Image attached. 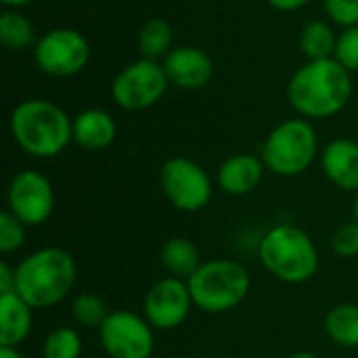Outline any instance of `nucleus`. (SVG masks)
<instances>
[{
	"instance_id": "nucleus-1",
	"label": "nucleus",
	"mask_w": 358,
	"mask_h": 358,
	"mask_svg": "<svg viewBox=\"0 0 358 358\" xmlns=\"http://www.w3.org/2000/svg\"><path fill=\"white\" fill-rule=\"evenodd\" d=\"M352 96L350 71L334 57L308 61L287 84L292 107L308 120H325L340 113Z\"/></svg>"
},
{
	"instance_id": "nucleus-2",
	"label": "nucleus",
	"mask_w": 358,
	"mask_h": 358,
	"mask_svg": "<svg viewBox=\"0 0 358 358\" xmlns=\"http://www.w3.org/2000/svg\"><path fill=\"white\" fill-rule=\"evenodd\" d=\"M78 266L63 248H42L27 254L15 266V292L34 308H50L63 302L76 285Z\"/></svg>"
},
{
	"instance_id": "nucleus-3",
	"label": "nucleus",
	"mask_w": 358,
	"mask_h": 358,
	"mask_svg": "<svg viewBox=\"0 0 358 358\" xmlns=\"http://www.w3.org/2000/svg\"><path fill=\"white\" fill-rule=\"evenodd\" d=\"M10 134L15 143L34 157H55L73 141V120L55 103L27 99L10 113Z\"/></svg>"
},
{
	"instance_id": "nucleus-4",
	"label": "nucleus",
	"mask_w": 358,
	"mask_h": 358,
	"mask_svg": "<svg viewBox=\"0 0 358 358\" xmlns=\"http://www.w3.org/2000/svg\"><path fill=\"white\" fill-rule=\"evenodd\" d=\"M262 266L279 281L300 285L319 271V250L308 233L294 224H277L264 233L258 245Z\"/></svg>"
},
{
	"instance_id": "nucleus-5",
	"label": "nucleus",
	"mask_w": 358,
	"mask_h": 358,
	"mask_svg": "<svg viewBox=\"0 0 358 358\" xmlns=\"http://www.w3.org/2000/svg\"><path fill=\"white\" fill-rule=\"evenodd\" d=\"M187 283L199 310L224 315L243 304L252 289V275L237 260L216 258L203 262Z\"/></svg>"
},
{
	"instance_id": "nucleus-6",
	"label": "nucleus",
	"mask_w": 358,
	"mask_h": 358,
	"mask_svg": "<svg viewBox=\"0 0 358 358\" xmlns=\"http://www.w3.org/2000/svg\"><path fill=\"white\" fill-rule=\"evenodd\" d=\"M319 151V138L310 122L294 117L281 122L262 145V162L277 176H298L310 168Z\"/></svg>"
},
{
	"instance_id": "nucleus-7",
	"label": "nucleus",
	"mask_w": 358,
	"mask_h": 358,
	"mask_svg": "<svg viewBox=\"0 0 358 358\" xmlns=\"http://www.w3.org/2000/svg\"><path fill=\"white\" fill-rule=\"evenodd\" d=\"M164 197L180 212L193 214L212 201V180L208 172L189 157H170L159 170Z\"/></svg>"
},
{
	"instance_id": "nucleus-8",
	"label": "nucleus",
	"mask_w": 358,
	"mask_h": 358,
	"mask_svg": "<svg viewBox=\"0 0 358 358\" xmlns=\"http://www.w3.org/2000/svg\"><path fill=\"white\" fill-rule=\"evenodd\" d=\"M168 84L170 80L164 71V65L153 59H141L115 76L111 84V96L122 109L141 111L155 105L166 94Z\"/></svg>"
},
{
	"instance_id": "nucleus-9",
	"label": "nucleus",
	"mask_w": 358,
	"mask_h": 358,
	"mask_svg": "<svg viewBox=\"0 0 358 358\" xmlns=\"http://www.w3.org/2000/svg\"><path fill=\"white\" fill-rule=\"evenodd\" d=\"M153 331L145 317L130 310H115L99 327V340L109 358H151L155 350Z\"/></svg>"
},
{
	"instance_id": "nucleus-10",
	"label": "nucleus",
	"mask_w": 358,
	"mask_h": 358,
	"mask_svg": "<svg viewBox=\"0 0 358 358\" xmlns=\"http://www.w3.org/2000/svg\"><path fill=\"white\" fill-rule=\"evenodd\" d=\"M34 59L44 73L69 78L86 67L90 59V44L76 29H50L34 44Z\"/></svg>"
},
{
	"instance_id": "nucleus-11",
	"label": "nucleus",
	"mask_w": 358,
	"mask_h": 358,
	"mask_svg": "<svg viewBox=\"0 0 358 358\" xmlns=\"http://www.w3.org/2000/svg\"><path fill=\"white\" fill-rule=\"evenodd\" d=\"M6 206L25 227H40L55 210L52 182L38 170H21L8 185Z\"/></svg>"
},
{
	"instance_id": "nucleus-12",
	"label": "nucleus",
	"mask_w": 358,
	"mask_h": 358,
	"mask_svg": "<svg viewBox=\"0 0 358 358\" xmlns=\"http://www.w3.org/2000/svg\"><path fill=\"white\" fill-rule=\"evenodd\" d=\"M193 306L195 304L189 283L185 279H176L168 275L157 283H153L145 294L143 317L149 321L153 329L170 331L185 325Z\"/></svg>"
},
{
	"instance_id": "nucleus-13",
	"label": "nucleus",
	"mask_w": 358,
	"mask_h": 358,
	"mask_svg": "<svg viewBox=\"0 0 358 358\" xmlns=\"http://www.w3.org/2000/svg\"><path fill=\"white\" fill-rule=\"evenodd\" d=\"M162 65H164V71H166L170 84L185 88V90L203 88L214 76L212 59L201 48H195V46L172 48L166 55Z\"/></svg>"
},
{
	"instance_id": "nucleus-14",
	"label": "nucleus",
	"mask_w": 358,
	"mask_h": 358,
	"mask_svg": "<svg viewBox=\"0 0 358 358\" xmlns=\"http://www.w3.org/2000/svg\"><path fill=\"white\" fill-rule=\"evenodd\" d=\"M264 162L262 157L250 155V153H237L224 159L218 168V187L233 197H243L256 191V187L262 182L264 176Z\"/></svg>"
},
{
	"instance_id": "nucleus-15",
	"label": "nucleus",
	"mask_w": 358,
	"mask_h": 358,
	"mask_svg": "<svg viewBox=\"0 0 358 358\" xmlns=\"http://www.w3.org/2000/svg\"><path fill=\"white\" fill-rule=\"evenodd\" d=\"M321 166L329 182L342 191L358 193V143L336 138L321 153Z\"/></svg>"
},
{
	"instance_id": "nucleus-16",
	"label": "nucleus",
	"mask_w": 358,
	"mask_h": 358,
	"mask_svg": "<svg viewBox=\"0 0 358 358\" xmlns=\"http://www.w3.org/2000/svg\"><path fill=\"white\" fill-rule=\"evenodd\" d=\"M117 136L115 120L103 109H86L73 120V141L86 151H103Z\"/></svg>"
},
{
	"instance_id": "nucleus-17",
	"label": "nucleus",
	"mask_w": 358,
	"mask_h": 358,
	"mask_svg": "<svg viewBox=\"0 0 358 358\" xmlns=\"http://www.w3.org/2000/svg\"><path fill=\"white\" fill-rule=\"evenodd\" d=\"M34 308L17 294H0V346L19 348L31 331Z\"/></svg>"
},
{
	"instance_id": "nucleus-18",
	"label": "nucleus",
	"mask_w": 358,
	"mask_h": 358,
	"mask_svg": "<svg viewBox=\"0 0 358 358\" xmlns=\"http://www.w3.org/2000/svg\"><path fill=\"white\" fill-rule=\"evenodd\" d=\"M159 260H162V266L170 273V277L185 279V281H189L195 275V271L203 264L199 248L195 245V241L187 237L168 239L162 245Z\"/></svg>"
},
{
	"instance_id": "nucleus-19",
	"label": "nucleus",
	"mask_w": 358,
	"mask_h": 358,
	"mask_svg": "<svg viewBox=\"0 0 358 358\" xmlns=\"http://www.w3.org/2000/svg\"><path fill=\"white\" fill-rule=\"evenodd\" d=\"M327 338L342 348H358V304H338L325 317Z\"/></svg>"
},
{
	"instance_id": "nucleus-20",
	"label": "nucleus",
	"mask_w": 358,
	"mask_h": 358,
	"mask_svg": "<svg viewBox=\"0 0 358 358\" xmlns=\"http://www.w3.org/2000/svg\"><path fill=\"white\" fill-rule=\"evenodd\" d=\"M338 46V36L334 27L325 21H310L300 34V48L308 61L334 59Z\"/></svg>"
},
{
	"instance_id": "nucleus-21",
	"label": "nucleus",
	"mask_w": 358,
	"mask_h": 358,
	"mask_svg": "<svg viewBox=\"0 0 358 358\" xmlns=\"http://www.w3.org/2000/svg\"><path fill=\"white\" fill-rule=\"evenodd\" d=\"M36 29L31 21L19 10H2L0 15V42L8 50H25L34 44Z\"/></svg>"
},
{
	"instance_id": "nucleus-22",
	"label": "nucleus",
	"mask_w": 358,
	"mask_h": 358,
	"mask_svg": "<svg viewBox=\"0 0 358 358\" xmlns=\"http://www.w3.org/2000/svg\"><path fill=\"white\" fill-rule=\"evenodd\" d=\"M170 44H172V27L168 21L155 17V19H149L143 27H141V34H138V46H141V52L145 59H157V57H164L168 55L170 50Z\"/></svg>"
},
{
	"instance_id": "nucleus-23",
	"label": "nucleus",
	"mask_w": 358,
	"mask_h": 358,
	"mask_svg": "<svg viewBox=\"0 0 358 358\" xmlns=\"http://www.w3.org/2000/svg\"><path fill=\"white\" fill-rule=\"evenodd\" d=\"M82 357V338L71 327H57L52 329L44 344L42 358H80Z\"/></svg>"
},
{
	"instance_id": "nucleus-24",
	"label": "nucleus",
	"mask_w": 358,
	"mask_h": 358,
	"mask_svg": "<svg viewBox=\"0 0 358 358\" xmlns=\"http://www.w3.org/2000/svg\"><path fill=\"white\" fill-rule=\"evenodd\" d=\"M71 315H73V321L82 327H101L105 323V319L109 317V310H107V304L101 300V296L96 294H80L73 304H71Z\"/></svg>"
},
{
	"instance_id": "nucleus-25",
	"label": "nucleus",
	"mask_w": 358,
	"mask_h": 358,
	"mask_svg": "<svg viewBox=\"0 0 358 358\" xmlns=\"http://www.w3.org/2000/svg\"><path fill=\"white\" fill-rule=\"evenodd\" d=\"M25 224L13 216L8 210L0 214V252L2 254H13L23 248L25 243Z\"/></svg>"
},
{
	"instance_id": "nucleus-26",
	"label": "nucleus",
	"mask_w": 358,
	"mask_h": 358,
	"mask_svg": "<svg viewBox=\"0 0 358 358\" xmlns=\"http://www.w3.org/2000/svg\"><path fill=\"white\" fill-rule=\"evenodd\" d=\"M331 250L340 258H357L358 256V222H342L334 237H331Z\"/></svg>"
},
{
	"instance_id": "nucleus-27",
	"label": "nucleus",
	"mask_w": 358,
	"mask_h": 358,
	"mask_svg": "<svg viewBox=\"0 0 358 358\" xmlns=\"http://www.w3.org/2000/svg\"><path fill=\"white\" fill-rule=\"evenodd\" d=\"M336 59H338L348 71H358V25H355V27H346V29L338 36Z\"/></svg>"
},
{
	"instance_id": "nucleus-28",
	"label": "nucleus",
	"mask_w": 358,
	"mask_h": 358,
	"mask_svg": "<svg viewBox=\"0 0 358 358\" xmlns=\"http://www.w3.org/2000/svg\"><path fill=\"white\" fill-rule=\"evenodd\" d=\"M323 4L334 23L344 29L358 25V0H323Z\"/></svg>"
},
{
	"instance_id": "nucleus-29",
	"label": "nucleus",
	"mask_w": 358,
	"mask_h": 358,
	"mask_svg": "<svg viewBox=\"0 0 358 358\" xmlns=\"http://www.w3.org/2000/svg\"><path fill=\"white\" fill-rule=\"evenodd\" d=\"M15 292V268L6 262H0V294Z\"/></svg>"
},
{
	"instance_id": "nucleus-30",
	"label": "nucleus",
	"mask_w": 358,
	"mask_h": 358,
	"mask_svg": "<svg viewBox=\"0 0 358 358\" xmlns=\"http://www.w3.org/2000/svg\"><path fill=\"white\" fill-rule=\"evenodd\" d=\"M273 8L277 10H285V13H292V10H298L302 6H306L310 0H266Z\"/></svg>"
},
{
	"instance_id": "nucleus-31",
	"label": "nucleus",
	"mask_w": 358,
	"mask_h": 358,
	"mask_svg": "<svg viewBox=\"0 0 358 358\" xmlns=\"http://www.w3.org/2000/svg\"><path fill=\"white\" fill-rule=\"evenodd\" d=\"M0 358H23V355L17 348H8V346H0Z\"/></svg>"
},
{
	"instance_id": "nucleus-32",
	"label": "nucleus",
	"mask_w": 358,
	"mask_h": 358,
	"mask_svg": "<svg viewBox=\"0 0 358 358\" xmlns=\"http://www.w3.org/2000/svg\"><path fill=\"white\" fill-rule=\"evenodd\" d=\"M4 6H10V8H21V6H25V4H29V2H34V0H0Z\"/></svg>"
},
{
	"instance_id": "nucleus-33",
	"label": "nucleus",
	"mask_w": 358,
	"mask_h": 358,
	"mask_svg": "<svg viewBox=\"0 0 358 358\" xmlns=\"http://www.w3.org/2000/svg\"><path fill=\"white\" fill-rule=\"evenodd\" d=\"M285 358H319L317 355H313V352H294V355H289V357H285Z\"/></svg>"
},
{
	"instance_id": "nucleus-34",
	"label": "nucleus",
	"mask_w": 358,
	"mask_h": 358,
	"mask_svg": "<svg viewBox=\"0 0 358 358\" xmlns=\"http://www.w3.org/2000/svg\"><path fill=\"white\" fill-rule=\"evenodd\" d=\"M355 220L358 222V193H357V199H355Z\"/></svg>"
}]
</instances>
